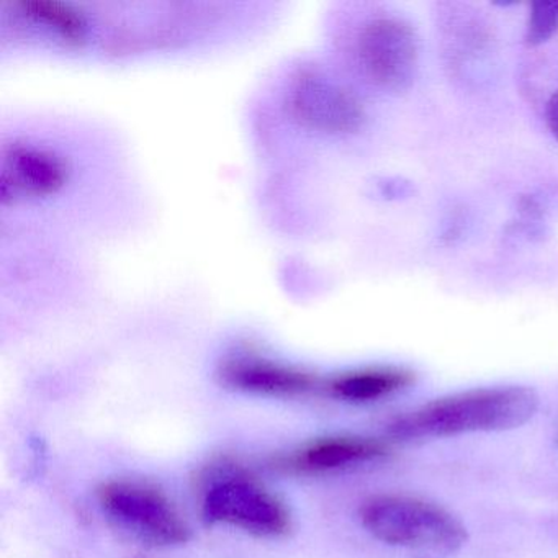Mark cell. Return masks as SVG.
I'll use <instances>...</instances> for the list:
<instances>
[{"label":"cell","mask_w":558,"mask_h":558,"mask_svg":"<svg viewBox=\"0 0 558 558\" xmlns=\"http://www.w3.org/2000/svg\"><path fill=\"white\" fill-rule=\"evenodd\" d=\"M388 453L381 440L371 437L336 436L313 440L302 449L279 460V465L293 473H325L355 463L371 462Z\"/></svg>","instance_id":"obj_8"},{"label":"cell","mask_w":558,"mask_h":558,"mask_svg":"<svg viewBox=\"0 0 558 558\" xmlns=\"http://www.w3.org/2000/svg\"><path fill=\"white\" fill-rule=\"evenodd\" d=\"M68 179L61 156L32 145H14L2 155V197H35L57 192Z\"/></svg>","instance_id":"obj_7"},{"label":"cell","mask_w":558,"mask_h":558,"mask_svg":"<svg viewBox=\"0 0 558 558\" xmlns=\"http://www.w3.org/2000/svg\"><path fill=\"white\" fill-rule=\"evenodd\" d=\"M433 558H437V557H433Z\"/></svg>","instance_id":"obj_14"},{"label":"cell","mask_w":558,"mask_h":558,"mask_svg":"<svg viewBox=\"0 0 558 558\" xmlns=\"http://www.w3.org/2000/svg\"><path fill=\"white\" fill-rule=\"evenodd\" d=\"M202 514L208 524H228L263 537L290 529L286 505L234 463H218L205 475Z\"/></svg>","instance_id":"obj_3"},{"label":"cell","mask_w":558,"mask_h":558,"mask_svg":"<svg viewBox=\"0 0 558 558\" xmlns=\"http://www.w3.org/2000/svg\"><path fill=\"white\" fill-rule=\"evenodd\" d=\"M24 11L32 17L44 21L50 27L57 28L68 40H81L84 35L83 17L77 15L73 9L60 2H48V0H32L22 4Z\"/></svg>","instance_id":"obj_11"},{"label":"cell","mask_w":558,"mask_h":558,"mask_svg":"<svg viewBox=\"0 0 558 558\" xmlns=\"http://www.w3.org/2000/svg\"><path fill=\"white\" fill-rule=\"evenodd\" d=\"M413 381V372L404 368H362V371L345 372L332 378L328 384V390L341 400L365 403V401L390 397L410 387Z\"/></svg>","instance_id":"obj_10"},{"label":"cell","mask_w":558,"mask_h":558,"mask_svg":"<svg viewBox=\"0 0 558 558\" xmlns=\"http://www.w3.org/2000/svg\"><path fill=\"white\" fill-rule=\"evenodd\" d=\"M308 89L299 90L296 109L300 117L313 125L325 126L335 132H349L357 129L362 122V109L357 100L341 87L332 86L325 81H312L308 77Z\"/></svg>","instance_id":"obj_9"},{"label":"cell","mask_w":558,"mask_h":558,"mask_svg":"<svg viewBox=\"0 0 558 558\" xmlns=\"http://www.w3.org/2000/svg\"><path fill=\"white\" fill-rule=\"evenodd\" d=\"M97 498L120 527L149 544L178 545L191 537V527L181 512L155 485L112 480L97 489Z\"/></svg>","instance_id":"obj_4"},{"label":"cell","mask_w":558,"mask_h":558,"mask_svg":"<svg viewBox=\"0 0 558 558\" xmlns=\"http://www.w3.org/2000/svg\"><path fill=\"white\" fill-rule=\"evenodd\" d=\"M547 125L551 135L558 142V90L550 97L547 104Z\"/></svg>","instance_id":"obj_13"},{"label":"cell","mask_w":558,"mask_h":558,"mask_svg":"<svg viewBox=\"0 0 558 558\" xmlns=\"http://www.w3.org/2000/svg\"><path fill=\"white\" fill-rule=\"evenodd\" d=\"M417 38L407 22L378 17L367 22L357 37L362 70L378 86L403 89L410 86L417 68Z\"/></svg>","instance_id":"obj_5"},{"label":"cell","mask_w":558,"mask_h":558,"mask_svg":"<svg viewBox=\"0 0 558 558\" xmlns=\"http://www.w3.org/2000/svg\"><path fill=\"white\" fill-rule=\"evenodd\" d=\"M218 380L231 390L283 397L310 393L319 384L310 372L254 355H236L221 362Z\"/></svg>","instance_id":"obj_6"},{"label":"cell","mask_w":558,"mask_h":558,"mask_svg":"<svg viewBox=\"0 0 558 558\" xmlns=\"http://www.w3.org/2000/svg\"><path fill=\"white\" fill-rule=\"evenodd\" d=\"M361 522L377 541L433 554H453L469 541L465 524L436 502L380 495L362 505Z\"/></svg>","instance_id":"obj_2"},{"label":"cell","mask_w":558,"mask_h":558,"mask_svg":"<svg viewBox=\"0 0 558 558\" xmlns=\"http://www.w3.org/2000/svg\"><path fill=\"white\" fill-rule=\"evenodd\" d=\"M541 398L524 385L475 388L437 398L395 417L398 439H439L472 433H502L524 426L537 413Z\"/></svg>","instance_id":"obj_1"},{"label":"cell","mask_w":558,"mask_h":558,"mask_svg":"<svg viewBox=\"0 0 558 558\" xmlns=\"http://www.w3.org/2000/svg\"><path fill=\"white\" fill-rule=\"evenodd\" d=\"M558 31V2H534L525 28V44L538 47Z\"/></svg>","instance_id":"obj_12"}]
</instances>
